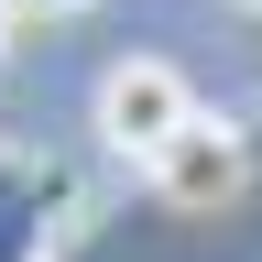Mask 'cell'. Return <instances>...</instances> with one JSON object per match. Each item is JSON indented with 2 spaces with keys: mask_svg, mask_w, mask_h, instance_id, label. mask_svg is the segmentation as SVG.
Listing matches in <instances>:
<instances>
[{
  "mask_svg": "<svg viewBox=\"0 0 262 262\" xmlns=\"http://www.w3.org/2000/svg\"><path fill=\"white\" fill-rule=\"evenodd\" d=\"M196 120V88H186V66H164V55H131L98 77V142H110L120 164H153L175 131Z\"/></svg>",
  "mask_w": 262,
  "mask_h": 262,
  "instance_id": "obj_1",
  "label": "cell"
},
{
  "mask_svg": "<svg viewBox=\"0 0 262 262\" xmlns=\"http://www.w3.org/2000/svg\"><path fill=\"white\" fill-rule=\"evenodd\" d=\"M22 22H66V11H88V0H11Z\"/></svg>",
  "mask_w": 262,
  "mask_h": 262,
  "instance_id": "obj_4",
  "label": "cell"
},
{
  "mask_svg": "<svg viewBox=\"0 0 262 262\" xmlns=\"http://www.w3.org/2000/svg\"><path fill=\"white\" fill-rule=\"evenodd\" d=\"M66 219H77V164L0 153V262H66Z\"/></svg>",
  "mask_w": 262,
  "mask_h": 262,
  "instance_id": "obj_3",
  "label": "cell"
},
{
  "mask_svg": "<svg viewBox=\"0 0 262 262\" xmlns=\"http://www.w3.org/2000/svg\"><path fill=\"white\" fill-rule=\"evenodd\" d=\"M11 22H22V11H11V0H0V55H11Z\"/></svg>",
  "mask_w": 262,
  "mask_h": 262,
  "instance_id": "obj_5",
  "label": "cell"
},
{
  "mask_svg": "<svg viewBox=\"0 0 262 262\" xmlns=\"http://www.w3.org/2000/svg\"><path fill=\"white\" fill-rule=\"evenodd\" d=\"M251 11H262V0H251Z\"/></svg>",
  "mask_w": 262,
  "mask_h": 262,
  "instance_id": "obj_6",
  "label": "cell"
},
{
  "mask_svg": "<svg viewBox=\"0 0 262 262\" xmlns=\"http://www.w3.org/2000/svg\"><path fill=\"white\" fill-rule=\"evenodd\" d=\"M241 175H251V142H241V120H208V110H196V120L175 131V142H164V153L142 164L153 208H186V219L229 208V196H241Z\"/></svg>",
  "mask_w": 262,
  "mask_h": 262,
  "instance_id": "obj_2",
  "label": "cell"
}]
</instances>
